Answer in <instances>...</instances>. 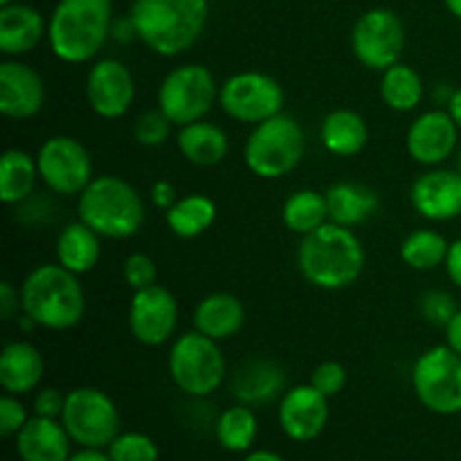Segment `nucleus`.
I'll return each mask as SVG.
<instances>
[{
  "label": "nucleus",
  "mask_w": 461,
  "mask_h": 461,
  "mask_svg": "<svg viewBox=\"0 0 461 461\" xmlns=\"http://www.w3.org/2000/svg\"><path fill=\"white\" fill-rule=\"evenodd\" d=\"M138 39L160 57H180L205 32L210 0H133L129 12Z\"/></svg>",
  "instance_id": "obj_1"
},
{
  "label": "nucleus",
  "mask_w": 461,
  "mask_h": 461,
  "mask_svg": "<svg viewBox=\"0 0 461 461\" xmlns=\"http://www.w3.org/2000/svg\"><path fill=\"white\" fill-rule=\"evenodd\" d=\"M297 268L315 288L342 291L363 275L365 248L354 230L329 221L315 232L302 237Z\"/></svg>",
  "instance_id": "obj_2"
},
{
  "label": "nucleus",
  "mask_w": 461,
  "mask_h": 461,
  "mask_svg": "<svg viewBox=\"0 0 461 461\" xmlns=\"http://www.w3.org/2000/svg\"><path fill=\"white\" fill-rule=\"evenodd\" d=\"M113 0H59L48 18V43L63 63H88L113 32Z\"/></svg>",
  "instance_id": "obj_3"
},
{
  "label": "nucleus",
  "mask_w": 461,
  "mask_h": 461,
  "mask_svg": "<svg viewBox=\"0 0 461 461\" xmlns=\"http://www.w3.org/2000/svg\"><path fill=\"white\" fill-rule=\"evenodd\" d=\"M23 313L48 331L75 329L86 315V293L79 275L61 264H41L21 284Z\"/></svg>",
  "instance_id": "obj_4"
},
{
  "label": "nucleus",
  "mask_w": 461,
  "mask_h": 461,
  "mask_svg": "<svg viewBox=\"0 0 461 461\" xmlns=\"http://www.w3.org/2000/svg\"><path fill=\"white\" fill-rule=\"evenodd\" d=\"M77 212L102 239H131L142 230L147 210L138 189L120 176H95L79 194Z\"/></svg>",
  "instance_id": "obj_5"
},
{
  "label": "nucleus",
  "mask_w": 461,
  "mask_h": 461,
  "mask_svg": "<svg viewBox=\"0 0 461 461\" xmlns=\"http://www.w3.org/2000/svg\"><path fill=\"white\" fill-rule=\"evenodd\" d=\"M306 153V135L293 115L279 113L255 124L243 147V162L255 176L277 180L291 174Z\"/></svg>",
  "instance_id": "obj_6"
},
{
  "label": "nucleus",
  "mask_w": 461,
  "mask_h": 461,
  "mask_svg": "<svg viewBox=\"0 0 461 461\" xmlns=\"http://www.w3.org/2000/svg\"><path fill=\"white\" fill-rule=\"evenodd\" d=\"M169 376L180 392L194 399L214 394L228 376L219 342L196 329L176 338L169 349Z\"/></svg>",
  "instance_id": "obj_7"
},
{
  "label": "nucleus",
  "mask_w": 461,
  "mask_h": 461,
  "mask_svg": "<svg viewBox=\"0 0 461 461\" xmlns=\"http://www.w3.org/2000/svg\"><path fill=\"white\" fill-rule=\"evenodd\" d=\"M221 86L203 63H183L167 72L158 88V108L174 126H187L203 120L219 102Z\"/></svg>",
  "instance_id": "obj_8"
},
{
  "label": "nucleus",
  "mask_w": 461,
  "mask_h": 461,
  "mask_svg": "<svg viewBox=\"0 0 461 461\" xmlns=\"http://www.w3.org/2000/svg\"><path fill=\"white\" fill-rule=\"evenodd\" d=\"M61 423L81 448L106 450L122 432V417L115 401L99 387H75L68 392Z\"/></svg>",
  "instance_id": "obj_9"
},
{
  "label": "nucleus",
  "mask_w": 461,
  "mask_h": 461,
  "mask_svg": "<svg viewBox=\"0 0 461 461\" xmlns=\"http://www.w3.org/2000/svg\"><path fill=\"white\" fill-rule=\"evenodd\" d=\"M412 387L421 405L441 417L461 412V356L453 347L423 351L412 367Z\"/></svg>",
  "instance_id": "obj_10"
},
{
  "label": "nucleus",
  "mask_w": 461,
  "mask_h": 461,
  "mask_svg": "<svg viewBox=\"0 0 461 461\" xmlns=\"http://www.w3.org/2000/svg\"><path fill=\"white\" fill-rule=\"evenodd\" d=\"M219 104L228 117L255 126L284 113L286 93L275 77L259 70H243L221 84Z\"/></svg>",
  "instance_id": "obj_11"
},
{
  "label": "nucleus",
  "mask_w": 461,
  "mask_h": 461,
  "mask_svg": "<svg viewBox=\"0 0 461 461\" xmlns=\"http://www.w3.org/2000/svg\"><path fill=\"white\" fill-rule=\"evenodd\" d=\"M405 50V25L396 12L374 7L360 14L351 30V52L374 72H383L401 61Z\"/></svg>",
  "instance_id": "obj_12"
},
{
  "label": "nucleus",
  "mask_w": 461,
  "mask_h": 461,
  "mask_svg": "<svg viewBox=\"0 0 461 461\" xmlns=\"http://www.w3.org/2000/svg\"><path fill=\"white\" fill-rule=\"evenodd\" d=\"M36 165L45 187L59 196H79L95 178L90 151L72 135L45 140L36 153Z\"/></svg>",
  "instance_id": "obj_13"
},
{
  "label": "nucleus",
  "mask_w": 461,
  "mask_h": 461,
  "mask_svg": "<svg viewBox=\"0 0 461 461\" xmlns=\"http://www.w3.org/2000/svg\"><path fill=\"white\" fill-rule=\"evenodd\" d=\"M178 300L160 284L135 291L131 297L129 329L140 345L160 347L169 342L178 329Z\"/></svg>",
  "instance_id": "obj_14"
},
{
  "label": "nucleus",
  "mask_w": 461,
  "mask_h": 461,
  "mask_svg": "<svg viewBox=\"0 0 461 461\" xmlns=\"http://www.w3.org/2000/svg\"><path fill=\"white\" fill-rule=\"evenodd\" d=\"M135 99V79L120 59H99L86 75V102L102 120H120Z\"/></svg>",
  "instance_id": "obj_15"
},
{
  "label": "nucleus",
  "mask_w": 461,
  "mask_h": 461,
  "mask_svg": "<svg viewBox=\"0 0 461 461\" xmlns=\"http://www.w3.org/2000/svg\"><path fill=\"white\" fill-rule=\"evenodd\" d=\"M459 126L448 111H426L410 124L405 149L414 162L423 167H441L455 153Z\"/></svg>",
  "instance_id": "obj_16"
},
{
  "label": "nucleus",
  "mask_w": 461,
  "mask_h": 461,
  "mask_svg": "<svg viewBox=\"0 0 461 461\" xmlns=\"http://www.w3.org/2000/svg\"><path fill=\"white\" fill-rule=\"evenodd\" d=\"M279 428L293 441H313L329 423V399L313 385H293L284 392L277 410Z\"/></svg>",
  "instance_id": "obj_17"
},
{
  "label": "nucleus",
  "mask_w": 461,
  "mask_h": 461,
  "mask_svg": "<svg viewBox=\"0 0 461 461\" xmlns=\"http://www.w3.org/2000/svg\"><path fill=\"white\" fill-rule=\"evenodd\" d=\"M410 203L419 216L446 223L461 216V174L457 169L430 167L410 187Z\"/></svg>",
  "instance_id": "obj_18"
},
{
  "label": "nucleus",
  "mask_w": 461,
  "mask_h": 461,
  "mask_svg": "<svg viewBox=\"0 0 461 461\" xmlns=\"http://www.w3.org/2000/svg\"><path fill=\"white\" fill-rule=\"evenodd\" d=\"M43 106V77L21 59H5L0 63V113L9 120H30Z\"/></svg>",
  "instance_id": "obj_19"
},
{
  "label": "nucleus",
  "mask_w": 461,
  "mask_h": 461,
  "mask_svg": "<svg viewBox=\"0 0 461 461\" xmlns=\"http://www.w3.org/2000/svg\"><path fill=\"white\" fill-rule=\"evenodd\" d=\"M48 39V21L39 9L25 3L0 7V52L7 59H21L34 52Z\"/></svg>",
  "instance_id": "obj_20"
},
{
  "label": "nucleus",
  "mask_w": 461,
  "mask_h": 461,
  "mask_svg": "<svg viewBox=\"0 0 461 461\" xmlns=\"http://www.w3.org/2000/svg\"><path fill=\"white\" fill-rule=\"evenodd\" d=\"M72 444L61 419L30 417L16 435V453L21 461H68Z\"/></svg>",
  "instance_id": "obj_21"
},
{
  "label": "nucleus",
  "mask_w": 461,
  "mask_h": 461,
  "mask_svg": "<svg viewBox=\"0 0 461 461\" xmlns=\"http://www.w3.org/2000/svg\"><path fill=\"white\" fill-rule=\"evenodd\" d=\"M43 374V356L32 342H7L0 351V387L5 390V394H32V392L39 390Z\"/></svg>",
  "instance_id": "obj_22"
},
{
  "label": "nucleus",
  "mask_w": 461,
  "mask_h": 461,
  "mask_svg": "<svg viewBox=\"0 0 461 461\" xmlns=\"http://www.w3.org/2000/svg\"><path fill=\"white\" fill-rule=\"evenodd\" d=\"M232 396L243 405H264L268 401L284 396L286 392V374L277 363L266 358H255L243 363L234 372Z\"/></svg>",
  "instance_id": "obj_23"
},
{
  "label": "nucleus",
  "mask_w": 461,
  "mask_h": 461,
  "mask_svg": "<svg viewBox=\"0 0 461 461\" xmlns=\"http://www.w3.org/2000/svg\"><path fill=\"white\" fill-rule=\"evenodd\" d=\"M194 329L216 342L230 340L246 324V306L232 293H212L194 309Z\"/></svg>",
  "instance_id": "obj_24"
},
{
  "label": "nucleus",
  "mask_w": 461,
  "mask_h": 461,
  "mask_svg": "<svg viewBox=\"0 0 461 461\" xmlns=\"http://www.w3.org/2000/svg\"><path fill=\"white\" fill-rule=\"evenodd\" d=\"M329 205V221L345 228H356L372 219L381 207V198H378L376 189L363 183H351V180H342V183L331 185L324 192Z\"/></svg>",
  "instance_id": "obj_25"
},
{
  "label": "nucleus",
  "mask_w": 461,
  "mask_h": 461,
  "mask_svg": "<svg viewBox=\"0 0 461 461\" xmlns=\"http://www.w3.org/2000/svg\"><path fill=\"white\" fill-rule=\"evenodd\" d=\"M176 147L189 165L216 167L228 156L230 140L221 126L198 120L187 126H180L178 135H176Z\"/></svg>",
  "instance_id": "obj_26"
},
{
  "label": "nucleus",
  "mask_w": 461,
  "mask_h": 461,
  "mask_svg": "<svg viewBox=\"0 0 461 461\" xmlns=\"http://www.w3.org/2000/svg\"><path fill=\"white\" fill-rule=\"evenodd\" d=\"M320 140L331 156L354 158L367 147V122L360 113L351 111V108H338L322 120Z\"/></svg>",
  "instance_id": "obj_27"
},
{
  "label": "nucleus",
  "mask_w": 461,
  "mask_h": 461,
  "mask_svg": "<svg viewBox=\"0 0 461 461\" xmlns=\"http://www.w3.org/2000/svg\"><path fill=\"white\" fill-rule=\"evenodd\" d=\"M54 252H57V264L75 275H86L97 266L102 257V237L81 219L72 221L59 232Z\"/></svg>",
  "instance_id": "obj_28"
},
{
  "label": "nucleus",
  "mask_w": 461,
  "mask_h": 461,
  "mask_svg": "<svg viewBox=\"0 0 461 461\" xmlns=\"http://www.w3.org/2000/svg\"><path fill=\"white\" fill-rule=\"evenodd\" d=\"M39 178L34 156L23 149H7L0 160V201L5 205H21L34 194Z\"/></svg>",
  "instance_id": "obj_29"
},
{
  "label": "nucleus",
  "mask_w": 461,
  "mask_h": 461,
  "mask_svg": "<svg viewBox=\"0 0 461 461\" xmlns=\"http://www.w3.org/2000/svg\"><path fill=\"white\" fill-rule=\"evenodd\" d=\"M219 210L216 203L205 194H187L180 196L171 210L165 212L167 228L178 239H196L214 225Z\"/></svg>",
  "instance_id": "obj_30"
},
{
  "label": "nucleus",
  "mask_w": 461,
  "mask_h": 461,
  "mask_svg": "<svg viewBox=\"0 0 461 461\" xmlns=\"http://www.w3.org/2000/svg\"><path fill=\"white\" fill-rule=\"evenodd\" d=\"M282 221L293 234H300V237L315 232L324 223H329L327 196L318 189H297L284 201Z\"/></svg>",
  "instance_id": "obj_31"
},
{
  "label": "nucleus",
  "mask_w": 461,
  "mask_h": 461,
  "mask_svg": "<svg viewBox=\"0 0 461 461\" xmlns=\"http://www.w3.org/2000/svg\"><path fill=\"white\" fill-rule=\"evenodd\" d=\"M381 99L387 108L396 113H410L421 104L423 79L412 66L399 61L383 70L381 77Z\"/></svg>",
  "instance_id": "obj_32"
},
{
  "label": "nucleus",
  "mask_w": 461,
  "mask_h": 461,
  "mask_svg": "<svg viewBox=\"0 0 461 461\" xmlns=\"http://www.w3.org/2000/svg\"><path fill=\"white\" fill-rule=\"evenodd\" d=\"M259 432V421L250 405L234 403L216 419V441L228 453H250Z\"/></svg>",
  "instance_id": "obj_33"
},
{
  "label": "nucleus",
  "mask_w": 461,
  "mask_h": 461,
  "mask_svg": "<svg viewBox=\"0 0 461 461\" xmlns=\"http://www.w3.org/2000/svg\"><path fill=\"white\" fill-rule=\"evenodd\" d=\"M450 243L437 230H414L401 243V259L414 270H435L446 264Z\"/></svg>",
  "instance_id": "obj_34"
},
{
  "label": "nucleus",
  "mask_w": 461,
  "mask_h": 461,
  "mask_svg": "<svg viewBox=\"0 0 461 461\" xmlns=\"http://www.w3.org/2000/svg\"><path fill=\"white\" fill-rule=\"evenodd\" d=\"M111 461H160V448L144 432H120L106 448Z\"/></svg>",
  "instance_id": "obj_35"
},
{
  "label": "nucleus",
  "mask_w": 461,
  "mask_h": 461,
  "mask_svg": "<svg viewBox=\"0 0 461 461\" xmlns=\"http://www.w3.org/2000/svg\"><path fill=\"white\" fill-rule=\"evenodd\" d=\"M171 126L174 124H171L169 117L160 108H156V111H144L140 113L133 124V138L142 147H162L169 140Z\"/></svg>",
  "instance_id": "obj_36"
},
{
  "label": "nucleus",
  "mask_w": 461,
  "mask_h": 461,
  "mask_svg": "<svg viewBox=\"0 0 461 461\" xmlns=\"http://www.w3.org/2000/svg\"><path fill=\"white\" fill-rule=\"evenodd\" d=\"M419 311H421L426 322L446 329V324L457 315L459 306H457V300H455L450 293L439 291V288H432V291H426L421 295V300H419Z\"/></svg>",
  "instance_id": "obj_37"
},
{
  "label": "nucleus",
  "mask_w": 461,
  "mask_h": 461,
  "mask_svg": "<svg viewBox=\"0 0 461 461\" xmlns=\"http://www.w3.org/2000/svg\"><path fill=\"white\" fill-rule=\"evenodd\" d=\"M122 277L135 291H142V288L156 286L158 284V266L144 252H133L124 259L122 264Z\"/></svg>",
  "instance_id": "obj_38"
},
{
  "label": "nucleus",
  "mask_w": 461,
  "mask_h": 461,
  "mask_svg": "<svg viewBox=\"0 0 461 461\" xmlns=\"http://www.w3.org/2000/svg\"><path fill=\"white\" fill-rule=\"evenodd\" d=\"M311 385L318 392H322L327 399L338 396L347 385V369L338 360H324L311 374Z\"/></svg>",
  "instance_id": "obj_39"
},
{
  "label": "nucleus",
  "mask_w": 461,
  "mask_h": 461,
  "mask_svg": "<svg viewBox=\"0 0 461 461\" xmlns=\"http://www.w3.org/2000/svg\"><path fill=\"white\" fill-rule=\"evenodd\" d=\"M27 421H30V414H27L25 405L18 401V396L5 394L0 399V435L3 439L16 437Z\"/></svg>",
  "instance_id": "obj_40"
},
{
  "label": "nucleus",
  "mask_w": 461,
  "mask_h": 461,
  "mask_svg": "<svg viewBox=\"0 0 461 461\" xmlns=\"http://www.w3.org/2000/svg\"><path fill=\"white\" fill-rule=\"evenodd\" d=\"M66 396L59 387H39L32 401L34 417L43 419H61L63 408H66Z\"/></svg>",
  "instance_id": "obj_41"
},
{
  "label": "nucleus",
  "mask_w": 461,
  "mask_h": 461,
  "mask_svg": "<svg viewBox=\"0 0 461 461\" xmlns=\"http://www.w3.org/2000/svg\"><path fill=\"white\" fill-rule=\"evenodd\" d=\"M23 313V302H21V288L14 286L12 282H0V320L3 322H12L16 315Z\"/></svg>",
  "instance_id": "obj_42"
},
{
  "label": "nucleus",
  "mask_w": 461,
  "mask_h": 461,
  "mask_svg": "<svg viewBox=\"0 0 461 461\" xmlns=\"http://www.w3.org/2000/svg\"><path fill=\"white\" fill-rule=\"evenodd\" d=\"M178 189L174 187V183L169 180H156L151 187V203L158 207V210L167 212L178 203Z\"/></svg>",
  "instance_id": "obj_43"
},
{
  "label": "nucleus",
  "mask_w": 461,
  "mask_h": 461,
  "mask_svg": "<svg viewBox=\"0 0 461 461\" xmlns=\"http://www.w3.org/2000/svg\"><path fill=\"white\" fill-rule=\"evenodd\" d=\"M446 273H448L450 282L461 291V239H455L450 243L448 257H446Z\"/></svg>",
  "instance_id": "obj_44"
},
{
  "label": "nucleus",
  "mask_w": 461,
  "mask_h": 461,
  "mask_svg": "<svg viewBox=\"0 0 461 461\" xmlns=\"http://www.w3.org/2000/svg\"><path fill=\"white\" fill-rule=\"evenodd\" d=\"M444 331H446V345L453 347V349L461 356V309L457 311V315L446 324Z\"/></svg>",
  "instance_id": "obj_45"
},
{
  "label": "nucleus",
  "mask_w": 461,
  "mask_h": 461,
  "mask_svg": "<svg viewBox=\"0 0 461 461\" xmlns=\"http://www.w3.org/2000/svg\"><path fill=\"white\" fill-rule=\"evenodd\" d=\"M68 461H111V457L102 448H81L77 453H72Z\"/></svg>",
  "instance_id": "obj_46"
},
{
  "label": "nucleus",
  "mask_w": 461,
  "mask_h": 461,
  "mask_svg": "<svg viewBox=\"0 0 461 461\" xmlns=\"http://www.w3.org/2000/svg\"><path fill=\"white\" fill-rule=\"evenodd\" d=\"M243 461H286L282 457V455L273 453V450H252V453H248Z\"/></svg>",
  "instance_id": "obj_47"
},
{
  "label": "nucleus",
  "mask_w": 461,
  "mask_h": 461,
  "mask_svg": "<svg viewBox=\"0 0 461 461\" xmlns=\"http://www.w3.org/2000/svg\"><path fill=\"white\" fill-rule=\"evenodd\" d=\"M448 113H450V115H453V120L457 122V126H459V131H461V86H459L457 90H455L453 97H450Z\"/></svg>",
  "instance_id": "obj_48"
},
{
  "label": "nucleus",
  "mask_w": 461,
  "mask_h": 461,
  "mask_svg": "<svg viewBox=\"0 0 461 461\" xmlns=\"http://www.w3.org/2000/svg\"><path fill=\"white\" fill-rule=\"evenodd\" d=\"M444 5L455 18H459V21H461V0H444Z\"/></svg>",
  "instance_id": "obj_49"
},
{
  "label": "nucleus",
  "mask_w": 461,
  "mask_h": 461,
  "mask_svg": "<svg viewBox=\"0 0 461 461\" xmlns=\"http://www.w3.org/2000/svg\"><path fill=\"white\" fill-rule=\"evenodd\" d=\"M16 3V0H0V7H5V5H12Z\"/></svg>",
  "instance_id": "obj_50"
},
{
  "label": "nucleus",
  "mask_w": 461,
  "mask_h": 461,
  "mask_svg": "<svg viewBox=\"0 0 461 461\" xmlns=\"http://www.w3.org/2000/svg\"><path fill=\"white\" fill-rule=\"evenodd\" d=\"M457 171L461 174V151H459V156H457Z\"/></svg>",
  "instance_id": "obj_51"
}]
</instances>
